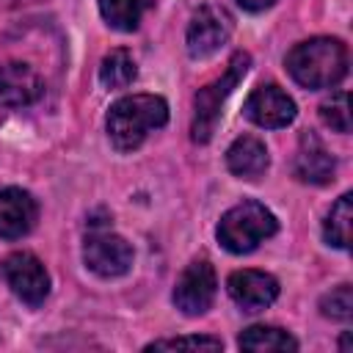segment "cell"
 I'll return each mask as SVG.
<instances>
[{"instance_id":"52a82bcc","label":"cell","mask_w":353,"mask_h":353,"mask_svg":"<svg viewBox=\"0 0 353 353\" xmlns=\"http://www.w3.org/2000/svg\"><path fill=\"white\" fill-rule=\"evenodd\" d=\"M215 290H218V281H215V270L207 259H193L176 279L174 284V306L188 314V317H199L204 314L212 301H215Z\"/></svg>"},{"instance_id":"ac0fdd59","label":"cell","mask_w":353,"mask_h":353,"mask_svg":"<svg viewBox=\"0 0 353 353\" xmlns=\"http://www.w3.org/2000/svg\"><path fill=\"white\" fill-rule=\"evenodd\" d=\"M97 3H99L102 19L113 30H124V33L138 28V22L149 6V0H97Z\"/></svg>"},{"instance_id":"9a60e30c","label":"cell","mask_w":353,"mask_h":353,"mask_svg":"<svg viewBox=\"0 0 353 353\" xmlns=\"http://www.w3.org/2000/svg\"><path fill=\"white\" fill-rule=\"evenodd\" d=\"M350 221H353V196L342 193L331 204V210H328V215L323 221L325 243L334 245V248H347L350 245Z\"/></svg>"},{"instance_id":"d6986e66","label":"cell","mask_w":353,"mask_h":353,"mask_svg":"<svg viewBox=\"0 0 353 353\" xmlns=\"http://www.w3.org/2000/svg\"><path fill=\"white\" fill-rule=\"evenodd\" d=\"M320 312H323V317L347 323L353 317V287L350 284H339L331 292H325L320 298Z\"/></svg>"},{"instance_id":"e0dca14e","label":"cell","mask_w":353,"mask_h":353,"mask_svg":"<svg viewBox=\"0 0 353 353\" xmlns=\"http://www.w3.org/2000/svg\"><path fill=\"white\" fill-rule=\"evenodd\" d=\"M240 350H298L295 336H290L284 328L276 325H248L240 339H237Z\"/></svg>"},{"instance_id":"2e32d148","label":"cell","mask_w":353,"mask_h":353,"mask_svg":"<svg viewBox=\"0 0 353 353\" xmlns=\"http://www.w3.org/2000/svg\"><path fill=\"white\" fill-rule=\"evenodd\" d=\"M138 77V66H135V58L124 50V47H116L110 50L102 63H99V83L105 88H127L132 85V80Z\"/></svg>"},{"instance_id":"603a6c76","label":"cell","mask_w":353,"mask_h":353,"mask_svg":"<svg viewBox=\"0 0 353 353\" xmlns=\"http://www.w3.org/2000/svg\"><path fill=\"white\" fill-rule=\"evenodd\" d=\"M339 347H342V350H350V334H345V336H342V342H339Z\"/></svg>"},{"instance_id":"44dd1931","label":"cell","mask_w":353,"mask_h":353,"mask_svg":"<svg viewBox=\"0 0 353 353\" xmlns=\"http://www.w3.org/2000/svg\"><path fill=\"white\" fill-rule=\"evenodd\" d=\"M176 347H193V350H221L223 342L218 336L196 334V336H174V339H154L146 345V350H176Z\"/></svg>"},{"instance_id":"5bb4252c","label":"cell","mask_w":353,"mask_h":353,"mask_svg":"<svg viewBox=\"0 0 353 353\" xmlns=\"http://www.w3.org/2000/svg\"><path fill=\"white\" fill-rule=\"evenodd\" d=\"M270 165L268 146L254 135H240L226 149V168L240 179H259Z\"/></svg>"},{"instance_id":"7a4b0ae2","label":"cell","mask_w":353,"mask_h":353,"mask_svg":"<svg viewBox=\"0 0 353 353\" xmlns=\"http://www.w3.org/2000/svg\"><path fill=\"white\" fill-rule=\"evenodd\" d=\"M168 121V102L157 94H130L110 105L108 110V138L119 152L138 149L149 132Z\"/></svg>"},{"instance_id":"6da1fadb","label":"cell","mask_w":353,"mask_h":353,"mask_svg":"<svg viewBox=\"0 0 353 353\" xmlns=\"http://www.w3.org/2000/svg\"><path fill=\"white\" fill-rule=\"evenodd\" d=\"M284 66L290 77L303 88H331L347 74V50L339 39L314 36L298 41L287 52Z\"/></svg>"},{"instance_id":"7c38bea8","label":"cell","mask_w":353,"mask_h":353,"mask_svg":"<svg viewBox=\"0 0 353 353\" xmlns=\"http://www.w3.org/2000/svg\"><path fill=\"white\" fill-rule=\"evenodd\" d=\"M39 218L36 199L22 188H0V237L19 240L25 237Z\"/></svg>"},{"instance_id":"277c9868","label":"cell","mask_w":353,"mask_h":353,"mask_svg":"<svg viewBox=\"0 0 353 353\" xmlns=\"http://www.w3.org/2000/svg\"><path fill=\"white\" fill-rule=\"evenodd\" d=\"M248 66H251V55L248 52H234L229 58L226 72L218 80H212L210 85L196 91V97H193V124H190V138L196 143H207L212 138L215 124L221 119V108L229 99V94L237 88V83L245 77Z\"/></svg>"},{"instance_id":"ffe728a7","label":"cell","mask_w":353,"mask_h":353,"mask_svg":"<svg viewBox=\"0 0 353 353\" xmlns=\"http://www.w3.org/2000/svg\"><path fill=\"white\" fill-rule=\"evenodd\" d=\"M320 119H323L325 127H331L334 132H350L347 91H336V94H331V97L320 105Z\"/></svg>"},{"instance_id":"7402d4cb","label":"cell","mask_w":353,"mask_h":353,"mask_svg":"<svg viewBox=\"0 0 353 353\" xmlns=\"http://www.w3.org/2000/svg\"><path fill=\"white\" fill-rule=\"evenodd\" d=\"M245 11H254V14H259V11H265V8H270L276 0H237Z\"/></svg>"},{"instance_id":"4fadbf2b","label":"cell","mask_w":353,"mask_h":353,"mask_svg":"<svg viewBox=\"0 0 353 353\" xmlns=\"http://www.w3.org/2000/svg\"><path fill=\"white\" fill-rule=\"evenodd\" d=\"M292 171L301 182H309V185H325L334 179V171H336V163L331 157V152L323 146V141L314 135V132H303L301 141H298V152H295V163H292Z\"/></svg>"},{"instance_id":"5b68a950","label":"cell","mask_w":353,"mask_h":353,"mask_svg":"<svg viewBox=\"0 0 353 353\" xmlns=\"http://www.w3.org/2000/svg\"><path fill=\"white\" fill-rule=\"evenodd\" d=\"M83 262L99 279H119L132 268V245L110 229H91L83 243Z\"/></svg>"},{"instance_id":"9c48e42d","label":"cell","mask_w":353,"mask_h":353,"mask_svg":"<svg viewBox=\"0 0 353 353\" xmlns=\"http://www.w3.org/2000/svg\"><path fill=\"white\" fill-rule=\"evenodd\" d=\"M232 36V17L218 6H201L188 25V52L190 58L212 55Z\"/></svg>"},{"instance_id":"8fae6325","label":"cell","mask_w":353,"mask_h":353,"mask_svg":"<svg viewBox=\"0 0 353 353\" xmlns=\"http://www.w3.org/2000/svg\"><path fill=\"white\" fill-rule=\"evenodd\" d=\"M44 94V83L30 63H0V102L8 108H28Z\"/></svg>"},{"instance_id":"30bf717a","label":"cell","mask_w":353,"mask_h":353,"mask_svg":"<svg viewBox=\"0 0 353 353\" xmlns=\"http://www.w3.org/2000/svg\"><path fill=\"white\" fill-rule=\"evenodd\" d=\"M229 298L243 309V312H262L279 298V281L265 273V270H234L226 279Z\"/></svg>"},{"instance_id":"ba28073f","label":"cell","mask_w":353,"mask_h":353,"mask_svg":"<svg viewBox=\"0 0 353 353\" xmlns=\"http://www.w3.org/2000/svg\"><path fill=\"white\" fill-rule=\"evenodd\" d=\"M243 113L248 121H254L256 127H265V130H281V127L292 124L298 116L292 97L273 83L256 85L248 94V99L243 102Z\"/></svg>"},{"instance_id":"8992f818","label":"cell","mask_w":353,"mask_h":353,"mask_svg":"<svg viewBox=\"0 0 353 353\" xmlns=\"http://www.w3.org/2000/svg\"><path fill=\"white\" fill-rule=\"evenodd\" d=\"M3 279L11 292L28 306H41L50 295V273L44 262L30 251L8 254L3 259Z\"/></svg>"},{"instance_id":"3957f363","label":"cell","mask_w":353,"mask_h":353,"mask_svg":"<svg viewBox=\"0 0 353 353\" xmlns=\"http://www.w3.org/2000/svg\"><path fill=\"white\" fill-rule=\"evenodd\" d=\"M276 232H279L276 215L254 199H245V201L229 207L221 215L218 229H215L218 243L229 254H251L254 248H259V243H265Z\"/></svg>"}]
</instances>
